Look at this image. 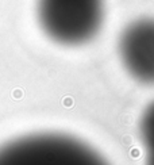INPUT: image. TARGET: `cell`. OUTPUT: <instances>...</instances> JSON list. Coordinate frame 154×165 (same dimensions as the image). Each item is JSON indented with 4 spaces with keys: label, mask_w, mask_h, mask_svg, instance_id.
<instances>
[{
    "label": "cell",
    "mask_w": 154,
    "mask_h": 165,
    "mask_svg": "<svg viewBox=\"0 0 154 165\" xmlns=\"http://www.w3.org/2000/svg\"><path fill=\"white\" fill-rule=\"evenodd\" d=\"M141 136L146 149V165H154V102L143 112Z\"/></svg>",
    "instance_id": "4"
},
{
    "label": "cell",
    "mask_w": 154,
    "mask_h": 165,
    "mask_svg": "<svg viewBox=\"0 0 154 165\" xmlns=\"http://www.w3.org/2000/svg\"><path fill=\"white\" fill-rule=\"evenodd\" d=\"M119 53L131 76L146 84L154 82V19L128 24L120 35Z\"/></svg>",
    "instance_id": "3"
},
{
    "label": "cell",
    "mask_w": 154,
    "mask_h": 165,
    "mask_svg": "<svg viewBox=\"0 0 154 165\" xmlns=\"http://www.w3.org/2000/svg\"><path fill=\"white\" fill-rule=\"evenodd\" d=\"M0 165H108L87 144L58 133H35L0 145Z\"/></svg>",
    "instance_id": "1"
},
{
    "label": "cell",
    "mask_w": 154,
    "mask_h": 165,
    "mask_svg": "<svg viewBox=\"0 0 154 165\" xmlns=\"http://www.w3.org/2000/svg\"><path fill=\"white\" fill-rule=\"evenodd\" d=\"M103 0H37L42 30L57 43L76 46L91 41L103 23Z\"/></svg>",
    "instance_id": "2"
}]
</instances>
